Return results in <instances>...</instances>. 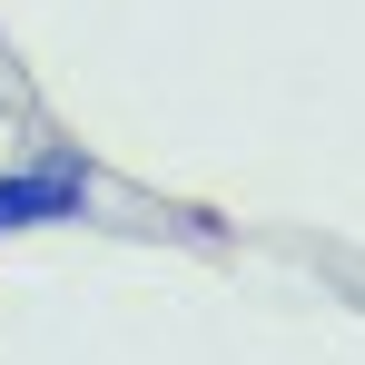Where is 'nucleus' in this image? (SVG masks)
<instances>
[{
    "instance_id": "nucleus-1",
    "label": "nucleus",
    "mask_w": 365,
    "mask_h": 365,
    "mask_svg": "<svg viewBox=\"0 0 365 365\" xmlns=\"http://www.w3.org/2000/svg\"><path fill=\"white\" fill-rule=\"evenodd\" d=\"M89 207V178L60 168V158H40V168H0V237H20V227H60Z\"/></svg>"
}]
</instances>
